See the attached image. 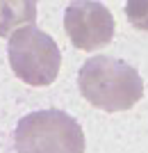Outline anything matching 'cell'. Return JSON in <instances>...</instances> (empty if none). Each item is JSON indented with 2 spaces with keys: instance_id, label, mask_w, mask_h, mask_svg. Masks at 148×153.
Instances as JSON below:
<instances>
[{
  "instance_id": "cell-3",
  "label": "cell",
  "mask_w": 148,
  "mask_h": 153,
  "mask_svg": "<svg viewBox=\"0 0 148 153\" xmlns=\"http://www.w3.org/2000/svg\"><path fill=\"white\" fill-rule=\"evenodd\" d=\"M7 57L14 76L30 87L52 85L62 66V51L57 41L34 25L21 27L9 37Z\"/></svg>"
},
{
  "instance_id": "cell-1",
  "label": "cell",
  "mask_w": 148,
  "mask_h": 153,
  "mask_svg": "<svg viewBox=\"0 0 148 153\" xmlns=\"http://www.w3.org/2000/svg\"><path fill=\"white\" fill-rule=\"evenodd\" d=\"M77 87L94 108L103 112H125L144 98L139 71L107 55H94L80 66Z\"/></svg>"
},
{
  "instance_id": "cell-4",
  "label": "cell",
  "mask_w": 148,
  "mask_h": 153,
  "mask_svg": "<svg viewBox=\"0 0 148 153\" xmlns=\"http://www.w3.org/2000/svg\"><path fill=\"white\" fill-rule=\"evenodd\" d=\"M64 30L80 51H100L114 39V16L98 0H73L64 12Z\"/></svg>"
},
{
  "instance_id": "cell-5",
  "label": "cell",
  "mask_w": 148,
  "mask_h": 153,
  "mask_svg": "<svg viewBox=\"0 0 148 153\" xmlns=\"http://www.w3.org/2000/svg\"><path fill=\"white\" fill-rule=\"evenodd\" d=\"M37 21V0H0V37H12L16 30Z\"/></svg>"
},
{
  "instance_id": "cell-2",
  "label": "cell",
  "mask_w": 148,
  "mask_h": 153,
  "mask_svg": "<svg viewBox=\"0 0 148 153\" xmlns=\"http://www.w3.org/2000/svg\"><path fill=\"white\" fill-rule=\"evenodd\" d=\"M16 153H84V133L64 110H37L14 130Z\"/></svg>"
},
{
  "instance_id": "cell-6",
  "label": "cell",
  "mask_w": 148,
  "mask_h": 153,
  "mask_svg": "<svg viewBox=\"0 0 148 153\" xmlns=\"http://www.w3.org/2000/svg\"><path fill=\"white\" fill-rule=\"evenodd\" d=\"M125 16H128L132 27L148 32V0H128L125 2Z\"/></svg>"
}]
</instances>
